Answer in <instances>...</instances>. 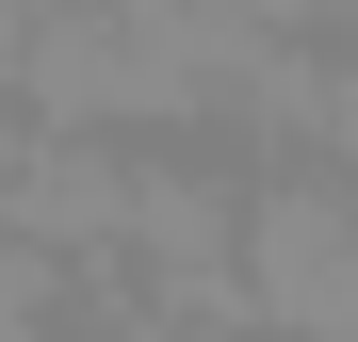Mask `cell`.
<instances>
[{
  "label": "cell",
  "instance_id": "2",
  "mask_svg": "<svg viewBox=\"0 0 358 342\" xmlns=\"http://www.w3.org/2000/svg\"><path fill=\"white\" fill-rule=\"evenodd\" d=\"M326 33H342V82H358V0H326Z\"/></svg>",
  "mask_w": 358,
  "mask_h": 342
},
{
  "label": "cell",
  "instance_id": "1",
  "mask_svg": "<svg viewBox=\"0 0 358 342\" xmlns=\"http://www.w3.org/2000/svg\"><path fill=\"white\" fill-rule=\"evenodd\" d=\"M228 310L261 342H358V163H277L228 212Z\"/></svg>",
  "mask_w": 358,
  "mask_h": 342
}]
</instances>
